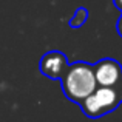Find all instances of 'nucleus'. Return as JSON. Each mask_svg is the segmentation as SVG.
Returning <instances> with one entry per match:
<instances>
[{"label":"nucleus","mask_w":122,"mask_h":122,"mask_svg":"<svg viewBox=\"0 0 122 122\" xmlns=\"http://www.w3.org/2000/svg\"><path fill=\"white\" fill-rule=\"evenodd\" d=\"M97 86L117 88L122 83V65L116 59L105 57L93 65Z\"/></svg>","instance_id":"nucleus-3"},{"label":"nucleus","mask_w":122,"mask_h":122,"mask_svg":"<svg viewBox=\"0 0 122 122\" xmlns=\"http://www.w3.org/2000/svg\"><path fill=\"white\" fill-rule=\"evenodd\" d=\"M60 85L66 99L81 104L86 96H90L97 88L93 65L88 62L70 63L63 76L60 77Z\"/></svg>","instance_id":"nucleus-1"},{"label":"nucleus","mask_w":122,"mask_h":122,"mask_svg":"<svg viewBox=\"0 0 122 122\" xmlns=\"http://www.w3.org/2000/svg\"><path fill=\"white\" fill-rule=\"evenodd\" d=\"M113 3H114V6L122 12V0H113Z\"/></svg>","instance_id":"nucleus-7"},{"label":"nucleus","mask_w":122,"mask_h":122,"mask_svg":"<svg viewBox=\"0 0 122 122\" xmlns=\"http://www.w3.org/2000/svg\"><path fill=\"white\" fill-rule=\"evenodd\" d=\"M88 15H90V14H88V9H86L85 6H81V8L76 9L74 15L70 19L68 25H70L71 28H81V26H83V25L86 23V20H88Z\"/></svg>","instance_id":"nucleus-5"},{"label":"nucleus","mask_w":122,"mask_h":122,"mask_svg":"<svg viewBox=\"0 0 122 122\" xmlns=\"http://www.w3.org/2000/svg\"><path fill=\"white\" fill-rule=\"evenodd\" d=\"M70 62L66 59V56L62 53V51H48L42 56L39 68L40 73L43 76H46L48 79H53V81H60V77L63 76L65 70L68 68Z\"/></svg>","instance_id":"nucleus-4"},{"label":"nucleus","mask_w":122,"mask_h":122,"mask_svg":"<svg viewBox=\"0 0 122 122\" xmlns=\"http://www.w3.org/2000/svg\"><path fill=\"white\" fill-rule=\"evenodd\" d=\"M116 31H117V34L122 37V14H121V17L117 19V22H116Z\"/></svg>","instance_id":"nucleus-6"},{"label":"nucleus","mask_w":122,"mask_h":122,"mask_svg":"<svg viewBox=\"0 0 122 122\" xmlns=\"http://www.w3.org/2000/svg\"><path fill=\"white\" fill-rule=\"evenodd\" d=\"M121 104L119 96V86L111 88V86H97L90 96L79 104L82 113L90 119H97L105 114L114 111Z\"/></svg>","instance_id":"nucleus-2"},{"label":"nucleus","mask_w":122,"mask_h":122,"mask_svg":"<svg viewBox=\"0 0 122 122\" xmlns=\"http://www.w3.org/2000/svg\"><path fill=\"white\" fill-rule=\"evenodd\" d=\"M119 96H121V102H122V83L119 85Z\"/></svg>","instance_id":"nucleus-8"}]
</instances>
